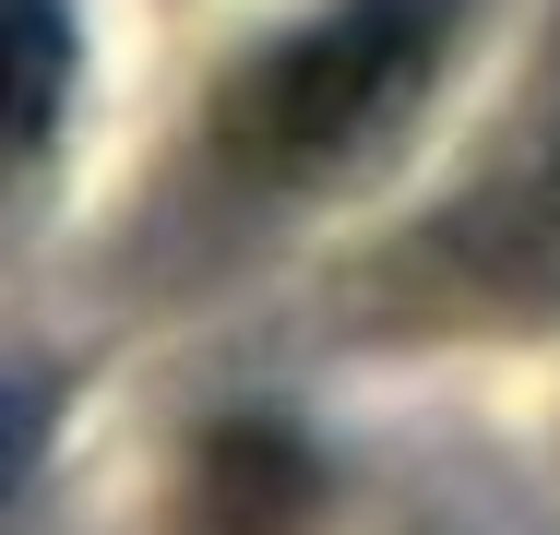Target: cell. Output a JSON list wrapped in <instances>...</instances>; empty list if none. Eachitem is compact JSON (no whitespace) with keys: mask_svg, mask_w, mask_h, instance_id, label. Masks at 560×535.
<instances>
[{"mask_svg":"<svg viewBox=\"0 0 560 535\" xmlns=\"http://www.w3.org/2000/svg\"><path fill=\"white\" fill-rule=\"evenodd\" d=\"M430 48H442V0H335L323 24L275 36L238 72L226 143L250 167H335L430 84Z\"/></svg>","mask_w":560,"mask_h":535,"instance_id":"cell-1","label":"cell"},{"mask_svg":"<svg viewBox=\"0 0 560 535\" xmlns=\"http://www.w3.org/2000/svg\"><path fill=\"white\" fill-rule=\"evenodd\" d=\"M299 512H311V452H299V428L238 417V428H215V440L191 452V524L203 535H287Z\"/></svg>","mask_w":560,"mask_h":535,"instance_id":"cell-2","label":"cell"},{"mask_svg":"<svg viewBox=\"0 0 560 535\" xmlns=\"http://www.w3.org/2000/svg\"><path fill=\"white\" fill-rule=\"evenodd\" d=\"M60 107V0H24V143Z\"/></svg>","mask_w":560,"mask_h":535,"instance_id":"cell-3","label":"cell"}]
</instances>
